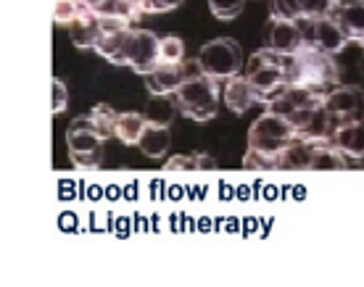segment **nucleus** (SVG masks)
<instances>
[{
	"instance_id": "nucleus-1",
	"label": "nucleus",
	"mask_w": 364,
	"mask_h": 287,
	"mask_svg": "<svg viewBox=\"0 0 364 287\" xmlns=\"http://www.w3.org/2000/svg\"><path fill=\"white\" fill-rule=\"evenodd\" d=\"M293 140V126L277 114H262L248 129V151L243 166L254 171H277L285 145Z\"/></svg>"
},
{
	"instance_id": "nucleus-2",
	"label": "nucleus",
	"mask_w": 364,
	"mask_h": 287,
	"mask_svg": "<svg viewBox=\"0 0 364 287\" xmlns=\"http://www.w3.org/2000/svg\"><path fill=\"white\" fill-rule=\"evenodd\" d=\"M282 63H285V85L306 87L314 92H330L338 87V66L333 55L325 50L304 43L296 53L282 55Z\"/></svg>"
},
{
	"instance_id": "nucleus-3",
	"label": "nucleus",
	"mask_w": 364,
	"mask_h": 287,
	"mask_svg": "<svg viewBox=\"0 0 364 287\" xmlns=\"http://www.w3.org/2000/svg\"><path fill=\"white\" fill-rule=\"evenodd\" d=\"M174 98H177V106H180V111L188 119H193V121H209V119L217 117L222 87H219V80L200 72L185 82L180 90L174 92Z\"/></svg>"
},
{
	"instance_id": "nucleus-4",
	"label": "nucleus",
	"mask_w": 364,
	"mask_h": 287,
	"mask_svg": "<svg viewBox=\"0 0 364 287\" xmlns=\"http://www.w3.org/2000/svg\"><path fill=\"white\" fill-rule=\"evenodd\" d=\"M243 69H246V80L254 85L259 103H264V106L288 87L285 85V63H282V55L269 50V48H262L259 53L251 55Z\"/></svg>"
},
{
	"instance_id": "nucleus-5",
	"label": "nucleus",
	"mask_w": 364,
	"mask_h": 287,
	"mask_svg": "<svg viewBox=\"0 0 364 287\" xmlns=\"http://www.w3.org/2000/svg\"><path fill=\"white\" fill-rule=\"evenodd\" d=\"M69 158L77 169H98L103 163V145L106 140L95 132L90 117H77L66 129Z\"/></svg>"
},
{
	"instance_id": "nucleus-6",
	"label": "nucleus",
	"mask_w": 364,
	"mask_h": 287,
	"mask_svg": "<svg viewBox=\"0 0 364 287\" xmlns=\"http://www.w3.org/2000/svg\"><path fill=\"white\" fill-rule=\"evenodd\" d=\"M198 66L203 74H209L214 80H230L237 77V72L243 69V55H240V45L230 37H217L200 48L198 53Z\"/></svg>"
},
{
	"instance_id": "nucleus-7",
	"label": "nucleus",
	"mask_w": 364,
	"mask_h": 287,
	"mask_svg": "<svg viewBox=\"0 0 364 287\" xmlns=\"http://www.w3.org/2000/svg\"><path fill=\"white\" fill-rule=\"evenodd\" d=\"M288 124L293 126V135L304 137V140H309V143H333L336 129H338V121L330 117V111L325 108V100L291 114V117H288Z\"/></svg>"
},
{
	"instance_id": "nucleus-8",
	"label": "nucleus",
	"mask_w": 364,
	"mask_h": 287,
	"mask_svg": "<svg viewBox=\"0 0 364 287\" xmlns=\"http://www.w3.org/2000/svg\"><path fill=\"white\" fill-rule=\"evenodd\" d=\"M159 43L161 37H156L151 29L132 27L127 37V66L135 74H148L159 66Z\"/></svg>"
},
{
	"instance_id": "nucleus-9",
	"label": "nucleus",
	"mask_w": 364,
	"mask_h": 287,
	"mask_svg": "<svg viewBox=\"0 0 364 287\" xmlns=\"http://www.w3.org/2000/svg\"><path fill=\"white\" fill-rule=\"evenodd\" d=\"M325 108L341 124H362L364 121V92L351 85H338L325 95Z\"/></svg>"
},
{
	"instance_id": "nucleus-10",
	"label": "nucleus",
	"mask_w": 364,
	"mask_h": 287,
	"mask_svg": "<svg viewBox=\"0 0 364 287\" xmlns=\"http://www.w3.org/2000/svg\"><path fill=\"white\" fill-rule=\"evenodd\" d=\"M196 74H200L198 58L182 63H159L154 72L146 77V87L151 95H172Z\"/></svg>"
},
{
	"instance_id": "nucleus-11",
	"label": "nucleus",
	"mask_w": 364,
	"mask_h": 287,
	"mask_svg": "<svg viewBox=\"0 0 364 287\" xmlns=\"http://www.w3.org/2000/svg\"><path fill=\"white\" fill-rule=\"evenodd\" d=\"M301 32H304V43L311 48H317V50H325V53L336 55L341 53L343 48H346V35L341 32L333 18H317V21H306V18H301Z\"/></svg>"
},
{
	"instance_id": "nucleus-12",
	"label": "nucleus",
	"mask_w": 364,
	"mask_h": 287,
	"mask_svg": "<svg viewBox=\"0 0 364 287\" xmlns=\"http://www.w3.org/2000/svg\"><path fill=\"white\" fill-rule=\"evenodd\" d=\"M304 45V32L299 21H280L269 18V27L264 32V48L280 55H291Z\"/></svg>"
},
{
	"instance_id": "nucleus-13",
	"label": "nucleus",
	"mask_w": 364,
	"mask_h": 287,
	"mask_svg": "<svg viewBox=\"0 0 364 287\" xmlns=\"http://www.w3.org/2000/svg\"><path fill=\"white\" fill-rule=\"evenodd\" d=\"M325 95H328V92H314V90H306V87H293V85H288L277 98L267 103V111H269V114H277V117H282V119H288L291 114L301 111V108L322 103Z\"/></svg>"
},
{
	"instance_id": "nucleus-14",
	"label": "nucleus",
	"mask_w": 364,
	"mask_h": 287,
	"mask_svg": "<svg viewBox=\"0 0 364 287\" xmlns=\"http://www.w3.org/2000/svg\"><path fill=\"white\" fill-rule=\"evenodd\" d=\"M330 18L336 21L346 40H364V0H348V3H338Z\"/></svg>"
},
{
	"instance_id": "nucleus-15",
	"label": "nucleus",
	"mask_w": 364,
	"mask_h": 287,
	"mask_svg": "<svg viewBox=\"0 0 364 287\" xmlns=\"http://www.w3.org/2000/svg\"><path fill=\"white\" fill-rule=\"evenodd\" d=\"M69 37H72V43L80 50H90L100 43V37H103V29H100V18L92 13L87 6L82 3V11H80V16L74 18L72 24H69Z\"/></svg>"
},
{
	"instance_id": "nucleus-16",
	"label": "nucleus",
	"mask_w": 364,
	"mask_h": 287,
	"mask_svg": "<svg viewBox=\"0 0 364 287\" xmlns=\"http://www.w3.org/2000/svg\"><path fill=\"white\" fill-rule=\"evenodd\" d=\"M222 98H225V106H228L232 114H237V117H243L254 103H259L254 85H251L246 77H230L228 85L222 87Z\"/></svg>"
},
{
	"instance_id": "nucleus-17",
	"label": "nucleus",
	"mask_w": 364,
	"mask_h": 287,
	"mask_svg": "<svg viewBox=\"0 0 364 287\" xmlns=\"http://www.w3.org/2000/svg\"><path fill=\"white\" fill-rule=\"evenodd\" d=\"M87 9L98 18H117V21L129 24V27H135L143 16V9H140L137 0H98V3H90Z\"/></svg>"
},
{
	"instance_id": "nucleus-18",
	"label": "nucleus",
	"mask_w": 364,
	"mask_h": 287,
	"mask_svg": "<svg viewBox=\"0 0 364 287\" xmlns=\"http://www.w3.org/2000/svg\"><path fill=\"white\" fill-rule=\"evenodd\" d=\"M314 145L304 137H296L288 145L280 156V166L277 171H311V158H314Z\"/></svg>"
},
{
	"instance_id": "nucleus-19",
	"label": "nucleus",
	"mask_w": 364,
	"mask_h": 287,
	"mask_svg": "<svg viewBox=\"0 0 364 287\" xmlns=\"http://www.w3.org/2000/svg\"><path fill=\"white\" fill-rule=\"evenodd\" d=\"M336 148L346 158H354V161H362L364 158V121L362 124H341L336 129V137H333Z\"/></svg>"
},
{
	"instance_id": "nucleus-20",
	"label": "nucleus",
	"mask_w": 364,
	"mask_h": 287,
	"mask_svg": "<svg viewBox=\"0 0 364 287\" xmlns=\"http://www.w3.org/2000/svg\"><path fill=\"white\" fill-rule=\"evenodd\" d=\"M127 37H129V29L103 35L100 43L95 45V53H98L100 58L111 61L114 66H127Z\"/></svg>"
},
{
	"instance_id": "nucleus-21",
	"label": "nucleus",
	"mask_w": 364,
	"mask_h": 287,
	"mask_svg": "<svg viewBox=\"0 0 364 287\" xmlns=\"http://www.w3.org/2000/svg\"><path fill=\"white\" fill-rule=\"evenodd\" d=\"M169 148H172V135H169V129L161 124H151V121H148L146 132H143V137H140V151L146 153L148 158H164Z\"/></svg>"
},
{
	"instance_id": "nucleus-22",
	"label": "nucleus",
	"mask_w": 364,
	"mask_h": 287,
	"mask_svg": "<svg viewBox=\"0 0 364 287\" xmlns=\"http://www.w3.org/2000/svg\"><path fill=\"white\" fill-rule=\"evenodd\" d=\"M148 119L143 114H119L117 119V140L122 145H140V137L146 132Z\"/></svg>"
},
{
	"instance_id": "nucleus-23",
	"label": "nucleus",
	"mask_w": 364,
	"mask_h": 287,
	"mask_svg": "<svg viewBox=\"0 0 364 287\" xmlns=\"http://www.w3.org/2000/svg\"><path fill=\"white\" fill-rule=\"evenodd\" d=\"M177 103H174L169 95H151L146 100V119L151 124H161L169 126L177 117Z\"/></svg>"
},
{
	"instance_id": "nucleus-24",
	"label": "nucleus",
	"mask_w": 364,
	"mask_h": 287,
	"mask_svg": "<svg viewBox=\"0 0 364 287\" xmlns=\"http://www.w3.org/2000/svg\"><path fill=\"white\" fill-rule=\"evenodd\" d=\"M346 156L338 151L336 143H317L314 145V158H311V171L319 169H346Z\"/></svg>"
},
{
	"instance_id": "nucleus-25",
	"label": "nucleus",
	"mask_w": 364,
	"mask_h": 287,
	"mask_svg": "<svg viewBox=\"0 0 364 287\" xmlns=\"http://www.w3.org/2000/svg\"><path fill=\"white\" fill-rule=\"evenodd\" d=\"M95 126V132H98L103 140H109V137H117V119L119 114L109 103H98V106H92V111L87 114Z\"/></svg>"
},
{
	"instance_id": "nucleus-26",
	"label": "nucleus",
	"mask_w": 364,
	"mask_h": 287,
	"mask_svg": "<svg viewBox=\"0 0 364 287\" xmlns=\"http://www.w3.org/2000/svg\"><path fill=\"white\" fill-rule=\"evenodd\" d=\"M185 61V43L180 37H161L159 43V63H182Z\"/></svg>"
},
{
	"instance_id": "nucleus-27",
	"label": "nucleus",
	"mask_w": 364,
	"mask_h": 287,
	"mask_svg": "<svg viewBox=\"0 0 364 287\" xmlns=\"http://www.w3.org/2000/svg\"><path fill=\"white\" fill-rule=\"evenodd\" d=\"M80 11H82L80 0H53V21L58 27H69L80 16Z\"/></svg>"
},
{
	"instance_id": "nucleus-28",
	"label": "nucleus",
	"mask_w": 364,
	"mask_h": 287,
	"mask_svg": "<svg viewBox=\"0 0 364 287\" xmlns=\"http://www.w3.org/2000/svg\"><path fill=\"white\" fill-rule=\"evenodd\" d=\"M269 18L301 21V0H272L269 3Z\"/></svg>"
},
{
	"instance_id": "nucleus-29",
	"label": "nucleus",
	"mask_w": 364,
	"mask_h": 287,
	"mask_svg": "<svg viewBox=\"0 0 364 287\" xmlns=\"http://www.w3.org/2000/svg\"><path fill=\"white\" fill-rule=\"evenodd\" d=\"M333 9H336L333 0H301V18H306V21L328 18Z\"/></svg>"
},
{
	"instance_id": "nucleus-30",
	"label": "nucleus",
	"mask_w": 364,
	"mask_h": 287,
	"mask_svg": "<svg viewBox=\"0 0 364 287\" xmlns=\"http://www.w3.org/2000/svg\"><path fill=\"white\" fill-rule=\"evenodd\" d=\"M246 6V0H209L211 13L222 21H230V18L240 16V11Z\"/></svg>"
},
{
	"instance_id": "nucleus-31",
	"label": "nucleus",
	"mask_w": 364,
	"mask_h": 287,
	"mask_svg": "<svg viewBox=\"0 0 364 287\" xmlns=\"http://www.w3.org/2000/svg\"><path fill=\"white\" fill-rule=\"evenodd\" d=\"M66 106H69V95H66V85L58 77L50 80V114H64Z\"/></svg>"
},
{
	"instance_id": "nucleus-32",
	"label": "nucleus",
	"mask_w": 364,
	"mask_h": 287,
	"mask_svg": "<svg viewBox=\"0 0 364 287\" xmlns=\"http://www.w3.org/2000/svg\"><path fill=\"white\" fill-rule=\"evenodd\" d=\"M200 171L198 156H174L166 161V171Z\"/></svg>"
},
{
	"instance_id": "nucleus-33",
	"label": "nucleus",
	"mask_w": 364,
	"mask_h": 287,
	"mask_svg": "<svg viewBox=\"0 0 364 287\" xmlns=\"http://www.w3.org/2000/svg\"><path fill=\"white\" fill-rule=\"evenodd\" d=\"M180 3L182 0H143L140 9H143V13H164V11L177 9Z\"/></svg>"
},
{
	"instance_id": "nucleus-34",
	"label": "nucleus",
	"mask_w": 364,
	"mask_h": 287,
	"mask_svg": "<svg viewBox=\"0 0 364 287\" xmlns=\"http://www.w3.org/2000/svg\"><path fill=\"white\" fill-rule=\"evenodd\" d=\"M198 166L200 171H209V169H217V161L211 156H206V153H198Z\"/></svg>"
},
{
	"instance_id": "nucleus-35",
	"label": "nucleus",
	"mask_w": 364,
	"mask_h": 287,
	"mask_svg": "<svg viewBox=\"0 0 364 287\" xmlns=\"http://www.w3.org/2000/svg\"><path fill=\"white\" fill-rule=\"evenodd\" d=\"M333 3H336V6H338V3H348V0H333Z\"/></svg>"
},
{
	"instance_id": "nucleus-36",
	"label": "nucleus",
	"mask_w": 364,
	"mask_h": 287,
	"mask_svg": "<svg viewBox=\"0 0 364 287\" xmlns=\"http://www.w3.org/2000/svg\"><path fill=\"white\" fill-rule=\"evenodd\" d=\"M362 50H364V40H362Z\"/></svg>"
}]
</instances>
